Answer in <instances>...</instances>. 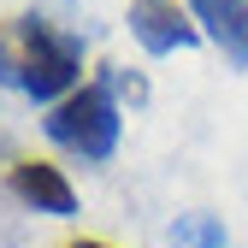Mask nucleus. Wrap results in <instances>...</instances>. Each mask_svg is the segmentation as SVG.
Returning a JSON list of instances; mask_svg holds the SVG:
<instances>
[{
	"mask_svg": "<svg viewBox=\"0 0 248 248\" xmlns=\"http://www.w3.org/2000/svg\"><path fill=\"white\" fill-rule=\"evenodd\" d=\"M83 77V42L71 30L47 24L42 12H24L18 24L0 30V83L24 89L30 101H65L71 83Z\"/></svg>",
	"mask_w": 248,
	"mask_h": 248,
	"instance_id": "obj_1",
	"label": "nucleus"
},
{
	"mask_svg": "<svg viewBox=\"0 0 248 248\" xmlns=\"http://www.w3.org/2000/svg\"><path fill=\"white\" fill-rule=\"evenodd\" d=\"M101 83H107V95H112V101H130V107H142V101H148V83H142L136 71H124V65H107V71H101Z\"/></svg>",
	"mask_w": 248,
	"mask_h": 248,
	"instance_id": "obj_7",
	"label": "nucleus"
},
{
	"mask_svg": "<svg viewBox=\"0 0 248 248\" xmlns=\"http://www.w3.org/2000/svg\"><path fill=\"white\" fill-rule=\"evenodd\" d=\"M118 130H124V118H118V101L107 95V83L71 89V95L47 112V142H59L65 154H77V160H112Z\"/></svg>",
	"mask_w": 248,
	"mask_h": 248,
	"instance_id": "obj_2",
	"label": "nucleus"
},
{
	"mask_svg": "<svg viewBox=\"0 0 248 248\" xmlns=\"http://www.w3.org/2000/svg\"><path fill=\"white\" fill-rule=\"evenodd\" d=\"M166 242H171V248H231L219 213H177L171 231H166Z\"/></svg>",
	"mask_w": 248,
	"mask_h": 248,
	"instance_id": "obj_6",
	"label": "nucleus"
},
{
	"mask_svg": "<svg viewBox=\"0 0 248 248\" xmlns=\"http://www.w3.org/2000/svg\"><path fill=\"white\" fill-rule=\"evenodd\" d=\"M189 18L225 47L231 65H248V0H189Z\"/></svg>",
	"mask_w": 248,
	"mask_h": 248,
	"instance_id": "obj_5",
	"label": "nucleus"
},
{
	"mask_svg": "<svg viewBox=\"0 0 248 248\" xmlns=\"http://www.w3.org/2000/svg\"><path fill=\"white\" fill-rule=\"evenodd\" d=\"M6 189H12L24 207L47 213V219H71V213H77V195H71V183L59 177L53 166H42V160H18V166L6 171Z\"/></svg>",
	"mask_w": 248,
	"mask_h": 248,
	"instance_id": "obj_4",
	"label": "nucleus"
},
{
	"mask_svg": "<svg viewBox=\"0 0 248 248\" xmlns=\"http://www.w3.org/2000/svg\"><path fill=\"white\" fill-rule=\"evenodd\" d=\"M71 248H107V242H89V236H83V242H71Z\"/></svg>",
	"mask_w": 248,
	"mask_h": 248,
	"instance_id": "obj_8",
	"label": "nucleus"
},
{
	"mask_svg": "<svg viewBox=\"0 0 248 248\" xmlns=\"http://www.w3.org/2000/svg\"><path fill=\"white\" fill-rule=\"evenodd\" d=\"M130 36L148 53H177V47H195L201 30L183 18L177 0H130Z\"/></svg>",
	"mask_w": 248,
	"mask_h": 248,
	"instance_id": "obj_3",
	"label": "nucleus"
}]
</instances>
